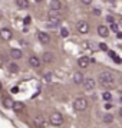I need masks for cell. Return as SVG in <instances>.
<instances>
[{
  "instance_id": "obj_1",
  "label": "cell",
  "mask_w": 122,
  "mask_h": 128,
  "mask_svg": "<svg viewBox=\"0 0 122 128\" xmlns=\"http://www.w3.org/2000/svg\"><path fill=\"white\" fill-rule=\"evenodd\" d=\"M99 84L102 86H106V88L112 86L115 84V76H114V74L112 72H101L99 74Z\"/></svg>"
},
{
  "instance_id": "obj_2",
  "label": "cell",
  "mask_w": 122,
  "mask_h": 128,
  "mask_svg": "<svg viewBox=\"0 0 122 128\" xmlns=\"http://www.w3.org/2000/svg\"><path fill=\"white\" fill-rule=\"evenodd\" d=\"M88 106V101L85 98H76L75 102H73V108H75V111H85Z\"/></svg>"
},
{
  "instance_id": "obj_3",
  "label": "cell",
  "mask_w": 122,
  "mask_h": 128,
  "mask_svg": "<svg viewBox=\"0 0 122 128\" xmlns=\"http://www.w3.org/2000/svg\"><path fill=\"white\" fill-rule=\"evenodd\" d=\"M50 124L55 125V127H59V125H62L63 124V116L60 112H52V115H50Z\"/></svg>"
},
{
  "instance_id": "obj_4",
  "label": "cell",
  "mask_w": 122,
  "mask_h": 128,
  "mask_svg": "<svg viewBox=\"0 0 122 128\" xmlns=\"http://www.w3.org/2000/svg\"><path fill=\"white\" fill-rule=\"evenodd\" d=\"M76 29H78L79 33H88V30H89V24H88V22H85V20H79L78 24H76Z\"/></svg>"
},
{
  "instance_id": "obj_5",
  "label": "cell",
  "mask_w": 122,
  "mask_h": 128,
  "mask_svg": "<svg viewBox=\"0 0 122 128\" xmlns=\"http://www.w3.org/2000/svg\"><path fill=\"white\" fill-rule=\"evenodd\" d=\"M33 124H35L36 128H45V127H46V120H45V116L37 115V116H35Z\"/></svg>"
},
{
  "instance_id": "obj_6",
  "label": "cell",
  "mask_w": 122,
  "mask_h": 128,
  "mask_svg": "<svg viewBox=\"0 0 122 128\" xmlns=\"http://www.w3.org/2000/svg\"><path fill=\"white\" fill-rule=\"evenodd\" d=\"M37 39H39V42H40V43L47 45V43L50 42V36L47 35V33H45V32H39V33H37Z\"/></svg>"
},
{
  "instance_id": "obj_7",
  "label": "cell",
  "mask_w": 122,
  "mask_h": 128,
  "mask_svg": "<svg viewBox=\"0 0 122 128\" xmlns=\"http://www.w3.org/2000/svg\"><path fill=\"white\" fill-rule=\"evenodd\" d=\"M0 38L3 39V40H10L12 39V32H10V29H1L0 30Z\"/></svg>"
},
{
  "instance_id": "obj_8",
  "label": "cell",
  "mask_w": 122,
  "mask_h": 128,
  "mask_svg": "<svg viewBox=\"0 0 122 128\" xmlns=\"http://www.w3.org/2000/svg\"><path fill=\"white\" fill-rule=\"evenodd\" d=\"M83 86H85V89H88V91H91V89H93L95 88V81L93 79H91V78H86V79H83Z\"/></svg>"
},
{
  "instance_id": "obj_9",
  "label": "cell",
  "mask_w": 122,
  "mask_h": 128,
  "mask_svg": "<svg viewBox=\"0 0 122 128\" xmlns=\"http://www.w3.org/2000/svg\"><path fill=\"white\" fill-rule=\"evenodd\" d=\"M98 33H99V36H102V38H108L109 29H108L106 26H104V24H99L98 26Z\"/></svg>"
},
{
  "instance_id": "obj_10",
  "label": "cell",
  "mask_w": 122,
  "mask_h": 128,
  "mask_svg": "<svg viewBox=\"0 0 122 128\" xmlns=\"http://www.w3.org/2000/svg\"><path fill=\"white\" fill-rule=\"evenodd\" d=\"M50 9L52 10H62L63 9V4H62L60 0H52L50 2Z\"/></svg>"
},
{
  "instance_id": "obj_11",
  "label": "cell",
  "mask_w": 122,
  "mask_h": 128,
  "mask_svg": "<svg viewBox=\"0 0 122 128\" xmlns=\"http://www.w3.org/2000/svg\"><path fill=\"white\" fill-rule=\"evenodd\" d=\"M42 60L45 62V64H50L53 62V53L52 52H45L42 55Z\"/></svg>"
},
{
  "instance_id": "obj_12",
  "label": "cell",
  "mask_w": 122,
  "mask_h": 128,
  "mask_svg": "<svg viewBox=\"0 0 122 128\" xmlns=\"http://www.w3.org/2000/svg\"><path fill=\"white\" fill-rule=\"evenodd\" d=\"M89 62H91V59L88 58V56H82V58H79V60H78V65H79L81 68H88Z\"/></svg>"
},
{
  "instance_id": "obj_13",
  "label": "cell",
  "mask_w": 122,
  "mask_h": 128,
  "mask_svg": "<svg viewBox=\"0 0 122 128\" xmlns=\"http://www.w3.org/2000/svg\"><path fill=\"white\" fill-rule=\"evenodd\" d=\"M29 65L33 66V68H39V66H40V59L36 58V56H30L29 58Z\"/></svg>"
},
{
  "instance_id": "obj_14",
  "label": "cell",
  "mask_w": 122,
  "mask_h": 128,
  "mask_svg": "<svg viewBox=\"0 0 122 128\" xmlns=\"http://www.w3.org/2000/svg\"><path fill=\"white\" fill-rule=\"evenodd\" d=\"M60 22H62L60 19H49V22L46 23V26L47 28H53V29H55V28H58L59 24H60Z\"/></svg>"
},
{
  "instance_id": "obj_15",
  "label": "cell",
  "mask_w": 122,
  "mask_h": 128,
  "mask_svg": "<svg viewBox=\"0 0 122 128\" xmlns=\"http://www.w3.org/2000/svg\"><path fill=\"white\" fill-rule=\"evenodd\" d=\"M12 108L16 111V112H22V111L24 110V104H23V102H19V101H17V102H13Z\"/></svg>"
},
{
  "instance_id": "obj_16",
  "label": "cell",
  "mask_w": 122,
  "mask_h": 128,
  "mask_svg": "<svg viewBox=\"0 0 122 128\" xmlns=\"http://www.w3.org/2000/svg\"><path fill=\"white\" fill-rule=\"evenodd\" d=\"M16 4L19 9H27L29 7V0H16Z\"/></svg>"
},
{
  "instance_id": "obj_17",
  "label": "cell",
  "mask_w": 122,
  "mask_h": 128,
  "mask_svg": "<svg viewBox=\"0 0 122 128\" xmlns=\"http://www.w3.org/2000/svg\"><path fill=\"white\" fill-rule=\"evenodd\" d=\"M47 16H49V19H60V10H52L50 9Z\"/></svg>"
},
{
  "instance_id": "obj_18",
  "label": "cell",
  "mask_w": 122,
  "mask_h": 128,
  "mask_svg": "<svg viewBox=\"0 0 122 128\" xmlns=\"http://www.w3.org/2000/svg\"><path fill=\"white\" fill-rule=\"evenodd\" d=\"M82 81H83V75H82L81 72H75V75H73V82L78 85V84H82Z\"/></svg>"
},
{
  "instance_id": "obj_19",
  "label": "cell",
  "mask_w": 122,
  "mask_h": 128,
  "mask_svg": "<svg viewBox=\"0 0 122 128\" xmlns=\"http://www.w3.org/2000/svg\"><path fill=\"white\" fill-rule=\"evenodd\" d=\"M10 56H12L13 59H20L22 58V52H20L19 49H12V50H10Z\"/></svg>"
},
{
  "instance_id": "obj_20",
  "label": "cell",
  "mask_w": 122,
  "mask_h": 128,
  "mask_svg": "<svg viewBox=\"0 0 122 128\" xmlns=\"http://www.w3.org/2000/svg\"><path fill=\"white\" fill-rule=\"evenodd\" d=\"M108 55H109L111 58L114 59V60H115L116 64H121V59H119V58H118V56H116V53L114 52V50H109V52H108Z\"/></svg>"
},
{
  "instance_id": "obj_21",
  "label": "cell",
  "mask_w": 122,
  "mask_h": 128,
  "mask_svg": "<svg viewBox=\"0 0 122 128\" xmlns=\"http://www.w3.org/2000/svg\"><path fill=\"white\" fill-rule=\"evenodd\" d=\"M3 105L6 106V108H12V105H13V101L10 98H4L3 99Z\"/></svg>"
},
{
  "instance_id": "obj_22",
  "label": "cell",
  "mask_w": 122,
  "mask_h": 128,
  "mask_svg": "<svg viewBox=\"0 0 122 128\" xmlns=\"http://www.w3.org/2000/svg\"><path fill=\"white\" fill-rule=\"evenodd\" d=\"M104 121L106 122V124H111V122L114 121V115H112V114H106V115L104 116Z\"/></svg>"
},
{
  "instance_id": "obj_23",
  "label": "cell",
  "mask_w": 122,
  "mask_h": 128,
  "mask_svg": "<svg viewBox=\"0 0 122 128\" xmlns=\"http://www.w3.org/2000/svg\"><path fill=\"white\" fill-rule=\"evenodd\" d=\"M9 69H10V72L16 74V72H19V66L16 64H10V65H9Z\"/></svg>"
},
{
  "instance_id": "obj_24",
  "label": "cell",
  "mask_w": 122,
  "mask_h": 128,
  "mask_svg": "<svg viewBox=\"0 0 122 128\" xmlns=\"http://www.w3.org/2000/svg\"><path fill=\"white\" fill-rule=\"evenodd\" d=\"M102 98H104L105 101H112V94L106 91V92H104V94H102Z\"/></svg>"
},
{
  "instance_id": "obj_25",
  "label": "cell",
  "mask_w": 122,
  "mask_h": 128,
  "mask_svg": "<svg viewBox=\"0 0 122 128\" xmlns=\"http://www.w3.org/2000/svg\"><path fill=\"white\" fill-rule=\"evenodd\" d=\"M60 36H62V38H68V36H69V30L66 29V28H62V29H60Z\"/></svg>"
},
{
  "instance_id": "obj_26",
  "label": "cell",
  "mask_w": 122,
  "mask_h": 128,
  "mask_svg": "<svg viewBox=\"0 0 122 128\" xmlns=\"http://www.w3.org/2000/svg\"><path fill=\"white\" fill-rule=\"evenodd\" d=\"M109 24H111V30H112V32H116V33L119 32V26H118L115 22H114V23H109Z\"/></svg>"
},
{
  "instance_id": "obj_27",
  "label": "cell",
  "mask_w": 122,
  "mask_h": 128,
  "mask_svg": "<svg viewBox=\"0 0 122 128\" xmlns=\"http://www.w3.org/2000/svg\"><path fill=\"white\" fill-rule=\"evenodd\" d=\"M52 72H47V74H46V75H45V81H46V82H50V81H52Z\"/></svg>"
},
{
  "instance_id": "obj_28",
  "label": "cell",
  "mask_w": 122,
  "mask_h": 128,
  "mask_svg": "<svg viewBox=\"0 0 122 128\" xmlns=\"http://www.w3.org/2000/svg\"><path fill=\"white\" fill-rule=\"evenodd\" d=\"M106 22H108V23H114V22H115V19L109 14V16H106Z\"/></svg>"
},
{
  "instance_id": "obj_29",
  "label": "cell",
  "mask_w": 122,
  "mask_h": 128,
  "mask_svg": "<svg viewBox=\"0 0 122 128\" xmlns=\"http://www.w3.org/2000/svg\"><path fill=\"white\" fill-rule=\"evenodd\" d=\"M99 49H101V50H108V46H106L105 43H99Z\"/></svg>"
},
{
  "instance_id": "obj_30",
  "label": "cell",
  "mask_w": 122,
  "mask_h": 128,
  "mask_svg": "<svg viewBox=\"0 0 122 128\" xmlns=\"http://www.w3.org/2000/svg\"><path fill=\"white\" fill-rule=\"evenodd\" d=\"M30 22H32V19H30V16H26V18H24V24H29Z\"/></svg>"
},
{
  "instance_id": "obj_31",
  "label": "cell",
  "mask_w": 122,
  "mask_h": 128,
  "mask_svg": "<svg viewBox=\"0 0 122 128\" xmlns=\"http://www.w3.org/2000/svg\"><path fill=\"white\" fill-rule=\"evenodd\" d=\"M93 13H95L96 16H99V14H101V9H93Z\"/></svg>"
},
{
  "instance_id": "obj_32",
  "label": "cell",
  "mask_w": 122,
  "mask_h": 128,
  "mask_svg": "<svg viewBox=\"0 0 122 128\" xmlns=\"http://www.w3.org/2000/svg\"><path fill=\"white\" fill-rule=\"evenodd\" d=\"M82 3H83V4H91V3H92V0H82Z\"/></svg>"
},
{
  "instance_id": "obj_33",
  "label": "cell",
  "mask_w": 122,
  "mask_h": 128,
  "mask_svg": "<svg viewBox=\"0 0 122 128\" xmlns=\"http://www.w3.org/2000/svg\"><path fill=\"white\" fill-rule=\"evenodd\" d=\"M17 91H19V88H17V86H13V88H12V94H16Z\"/></svg>"
},
{
  "instance_id": "obj_34",
  "label": "cell",
  "mask_w": 122,
  "mask_h": 128,
  "mask_svg": "<svg viewBox=\"0 0 122 128\" xmlns=\"http://www.w3.org/2000/svg\"><path fill=\"white\" fill-rule=\"evenodd\" d=\"M105 108H106V110H109V108H112V104H109V102H108V104L105 105Z\"/></svg>"
},
{
  "instance_id": "obj_35",
  "label": "cell",
  "mask_w": 122,
  "mask_h": 128,
  "mask_svg": "<svg viewBox=\"0 0 122 128\" xmlns=\"http://www.w3.org/2000/svg\"><path fill=\"white\" fill-rule=\"evenodd\" d=\"M35 2H37V3H39V2H42V0H35Z\"/></svg>"
},
{
  "instance_id": "obj_36",
  "label": "cell",
  "mask_w": 122,
  "mask_h": 128,
  "mask_svg": "<svg viewBox=\"0 0 122 128\" xmlns=\"http://www.w3.org/2000/svg\"><path fill=\"white\" fill-rule=\"evenodd\" d=\"M0 91H1V84H0Z\"/></svg>"
}]
</instances>
